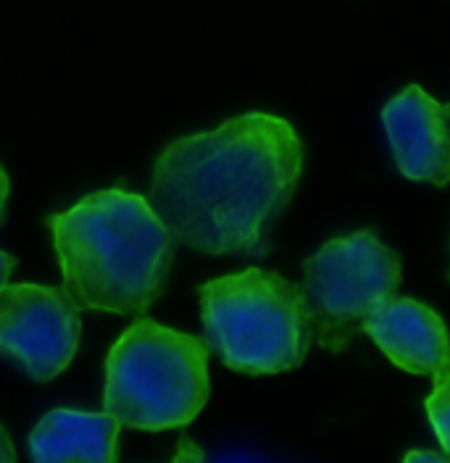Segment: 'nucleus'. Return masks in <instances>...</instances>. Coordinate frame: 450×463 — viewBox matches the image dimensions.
Here are the masks:
<instances>
[{"mask_svg": "<svg viewBox=\"0 0 450 463\" xmlns=\"http://www.w3.org/2000/svg\"><path fill=\"white\" fill-rule=\"evenodd\" d=\"M303 174V143L274 114L179 137L156 158L148 201L177 242L206 256H266Z\"/></svg>", "mask_w": 450, "mask_h": 463, "instance_id": "obj_1", "label": "nucleus"}, {"mask_svg": "<svg viewBox=\"0 0 450 463\" xmlns=\"http://www.w3.org/2000/svg\"><path fill=\"white\" fill-rule=\"evenodd\" d=\"M45 224L63 288L80 308L145 314L167 292L177 240L148 198L116 184Z\"/></svg>", "mask_w": 450, "mask_h": 463, "instance_id": "obj_2", "label": "nucleus"}, {"mask_svg": "<svg viewBox=\"0 0 450 463\" xmlns=\"http://www.w3.org/2000/svg\"><path fill=\"white\" fill-rule=\"evenodd\" d=\"M206 343L240 374L298 369L313 343L309 300L298 282L277 271L245 269L197 289Z\"/></svg>", "mask_w": 450, "mask_h": 463, "instance_id": "obj_3", "label": "nucleus"}, {"mask_svg": "<svg viewBox=\"0 0 450 463\" xmlns=\"http://www.w3.org/2000/svg\"><path fill=\"white\" fill-rule=\"evenodd\" d=\"M211 345L153 318H138L109 350L103 405L121 427L179 430L196 421L211 392Z\"/></svg>", "mask_w": 450, "mask_h": 463, "instance_id": "obj_4", "label": "nucleus"}, {"mask_svg": "<svg viewBox=\"0 0 450 463\" xmlns=\"http://www.w3.org/2000/svg\"><path fill=\"white\" fill-rule=\"evenodd\" d=\"M403 263L371 230L324 242L303 260L313 343L342 353L400 288Z\"/></svg>", "mask_w": 450, "mask_h": 463, "instance_id": "obj_5", "label": "nucleus"}, {"mask_svg": "<svg viewBox=\"0 0 450 463\" xmlns=\"http://www.w3.org/2000/svg\"><path fill=\"white\" fill-rule=\"evenodd\" d=\"M80 337V306L66 288L24 282L0 289V355L32 379L51 382L66 372Z\"/></svg>", "mask_w": 450, "mask_h": 463, "instance_id": "obj_6", "label": "nucleus"}, {"mask_svg": "<svg viewBox=\"0 0 450 463\" xmlns=\"http://www.w3.org/2000/svg\"><path fill=\"white\" fill-rule=\"evenodd\" d=\"M397 172L435 187L450 184V106L419 85L400 90L382 109Z\"/></svg>", "mask_w": 450, "mask_h": 463, "instance_id": "obj_7", "label": "nucleus"}, {"mask_svg": "<svg viewBox=\"0 0 450 463\" xmlns=\"http://www.w3.org/2000/svg\"><path fill=\"white\" fill-rule=\"evenodd\" d=\"M364 332L408 374L437 376L450 372V332L443 317L414 298H393L366 321Z\"/></svg>", "mask_w": 450, "mask_h": 463, "instance_id": "obj_8", "label": "nucleus"}, {"mask_svg": "<svg viewBox=\"0 0 450 463\" xmlns=\"http://www.w3.org/2000/svg\"><path fill=\"white\" fill-rule=\"evenodd\" d=\"M119 421L111 413L56 408L29 434V456L37 463H113L119 456Z\"/></svg>", "mask_w": 450, "mask_h": 463, "instance_id": "obj_9", "label": "nucleus"}, {"mask_svg": "<svg viewBox=\"0 0 450 463\" xmlns=\"http://www.w3.org/2000/svg\"><path fill=\"white\" fill-rule=\"evenodd\" d=\"M432 382H435V390L426 395L424 408H426L429 424H432V430L437 434L445 456H450V372L432 379Z\"/></svg>", "mask_w": 450, "mask_h": 463, "instance_id": "obj_10", "label": "nucleus"}, {"mask_svg": "<svg viewBox=\"0 0 450 463\" xmlns=\"http://www.w3.org/2000/svg\"><path fill=\"white\" fill-rule=\"evenodd\" d=\"M16 461V450H14V445H11V437L8 432L0 427V463H14Z\"/></svg>", "mask_w": 450, "mask_h": 463, "instance_id": "obj_11", "label": "nucleus"}, {"mask_svg": "<svg viewBox=\"0 0 450 463\" xmlns=\"http://www.w3.org/2000/svg\"><path fill=\"white\" fill-rule=\"evenodd\" d=\"M14 269H16V260H14V256H8V253H3V250H0V289L8 285V279H11Z\"/></svg>", "mask_w": 450, "mask_h": 463, "instance_id": "obj_12", "label": "nucleus"}, {"mask_svg": "<svg viewBox=\"0 0 450 463\" xmlns=\"http://www.w3.org/2000/svg\"><path fill=\"white\" fill-rule=\"evenodd\" d=\"M5 201H8V174L0 166V224H3V213H5Z\"/></svg>", "mask_w": 450, "mask_h": 463, "instance_id": "obj_13", "label": "nucleus"}, {"mask_svg": "<svg viewBox=\"0 0 450 463\" xmlns=\"http://www.w3.org/2000/svg\"><path fill=\"white\" fill-rule=\"evenodd\" d=\"M416 458H424V461H440L443 456H435V453H408L406 461H416Z\"/></svg>", "mask_w": 450, "mask_h": 463, "instance_id": "obj_14", "label": "nucleus"}]
</instances>
